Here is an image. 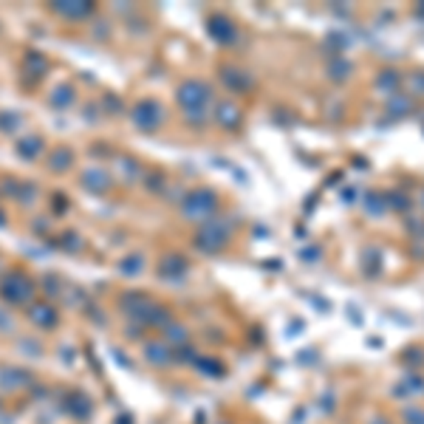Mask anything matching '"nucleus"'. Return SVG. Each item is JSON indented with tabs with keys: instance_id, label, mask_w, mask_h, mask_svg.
I'll return each mask as SVG.
<instances>
[{
	"instance_id": "7ed1b4c3",
	"label": "nucleus",
	"mask_w": 424,
	"mask_h": 424,
	"mask_svg": "<svg viewBox=\"0 0 424 424\" xmlns=\"http://www.w3.org/2000/svg\"><path fill=\"white\" fill-rule=\"evenodd\" d=\"M15 150H17V156H20V159H26V162H35V159H40V156H43L46 142H43V136H23V139H17Z\"/></svg>"
},
{
	"instance_id": "39448f33",
	"label": "nucleus",
	"mask_w": 424,
	"mask_h": 424,
	"mask_svg": "<svg viewBox=\"0 0 424 424\" xmlns=\"http://www.w3.org/2000/svg\"><path fill=\"white\" fill-rule=\"evenodd\" d=\"M71 150L68 147H54L51 150V156H48V170L51 173H63V170H68L71 167Z\"/></svg>"
},
{
	"instance_id": "6e6552de",
	"label": "nucleus",
	"mask_w": 424,
	"mask_h": 424,
	"mask_svg": "<svg viewBox=\"0 0 424 424\" xmlns=\"http://www.w3.org/2000/svg\"><path fill=\"white\" fill-rule=\"evenodd\" d=\"M20 128V113H0V131H17Z\"/></svg>"
},
{
	"instance_id": "0eeeda50",
	"label": "nucleus",
	"mask_w": 424,
	"mask_h": 424,
	"mask_svg": "<svg viewBox=\"0 0 424 424\" xmlns=\"http://www.w3.org/2000/svg\"><path fill=\"white\" fill-rule=\"evenodd\" d=\"M105 173L102 170H85L82 173V187H88V190H94V193H99V190H105Z\"/></svg>"
},
{
	"instance_id": "f257e3e1",
	"label": "nucleus",
	"mask_w": 424,
	"mask_h": 424,
	"mask_svg": "<svg viewBox=\"0 0 424 424\" xmlns=\"http://www.w3.org/2000/svg\"><path fill=\"white\" fill-rule=\"evenodd\" d=\"M0 297L12 302V306H26V302H32V297H35V280L28 278V271L12 269L0 278Z\"/></svg>"
},
{
	"instance_id": "423d86ee",
	"label": "nucleus",
	"mask_w": 424,
	"mask_h": 424,
	"mask_svg": "<svg viewBox=\"0 0 424 424\" xmlns=\"http://www.w3.org/2000/svg\"><path fill=\"white\" fill-rule=\"evenodd\" d=\"M71 102H74V88H71V85H57V88H54V94L48 97V105L57 108V110L68 108Z\"/></svg>"
},
{
	"instance_id": "f03ea898",
	"label": "nucleus",
	"mask_w": 424,
	"mask_h": 424,
	"mask_svg": "<svg viewBox=\"0 0 424 424\" xmlns=\"http://www.w3.org/2000/svg\"><path fill=\"white\" fill-rule=\"evenodd\" d=\"M48 9L57 17H63V20H85L90 12H94V3H82V0H63V3H51Z\"/></svg>"
},
{
	"instance_id": "20e7f679",
	"label": "nucleus",
	"mask_w": 424,
	"mask_h": 424,
	"mask_svg": "<svg viewBox=\"0 0 424 424\" xmlns=\"http://www.w3.org/2000/svg\"><path fill=\"white\" fill-rule=\"evenodd\" d=\"M32 322L43 325V328H54L57 325V309L51 302H35L32 306Z\"/></svg>"
}]
</instances>
